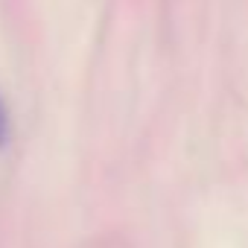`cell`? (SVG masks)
Listing matches in <instances>:
<instances>
[{"mask_svg":"<svg viewBox=\"0 0 248 248\" xmlns=\"http://www.w3.org/2000/svg\"><path fill=\"white\" fill-rule=\"evenodd\" d=\"M6 138H9V117H6V105L0 102V146L6 143Z\"/></svg>","mask_w":248,"mask_h":248,"instance_id":"cell-1","label":"cell"}]
</instances>
